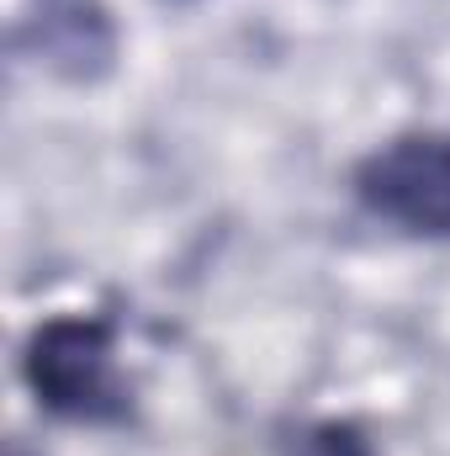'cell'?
Segmentation results:
<instances>
[{
  "mask_svg": "<svg viewBox=\"0 0 450 456\" xmlns=\"http://www.w3.org/2000/svg\"><path fill=\"white\" fill-rule=\"evenodd\" d=\"M21 382L53 419L127 425L133 382L117 361V324L107 314H53L21 340Z\"/></svg>",
  "mask_w": 450,
  "mask_h": 456,
  "instance_id": "obj_1",
  "label": "cell"
},
{
  "mask_svg": "<svg viewBox=\"0 0 450 456\" xmlns=\"http://www.w3.org/2000/svg\"><path fill=\"white\" fill-rule=\"evenodd\" d=\"M371 218L414 239H450V133H398L355 165Z\"/></svg>",
  "mask_w": 450,
  "mask_h": 456,
  "instance_id": "obj_2",
  "label": "cell"
},
{
  "mask_svg": "<svg viewBox=\"0 0 450 456\" xmlns=\"http://www.w3.org/2000/svg\"><path fill=\"white\" fill-rule=\"evenodd\" d=\"M16 53L53 80L91 86L117 64V21L107 0H27L16 16Z\"/></svg>",
  "mask_w": 450,
  "mask_h": 456,
  "instance_id": "obj_3",
  "label": "cell"
},
{
  "mask_svg": "<svg viewBox=\"0 0 450 456\" xmlns=\"http://www.w3.org/2000/svg\"><path fill=\"white\" fill-rule=\"evenodd\" d=\"M281 456H376V452L344 419H308V425L281 436Z\"/></svg>",
  "mask_w": 450,
  "mask_h": 456,
  "instance_id": "obj_4",
  "label": "cell"
},
{
  "mask_svg": "<svg viewBox=\"0 0 450 456\" xmlns=\"http://www.w3.org/2000/svg\"><path fill=\"white\" fill-rule=\"evenodd\" d=\"M11 456H21V452H11Z\"/></svg>",
  "mask_w": 450,
  "mask_h": 456,
  "instance_id": "obj_5",
  "label": "cell"
}]
</instances>
